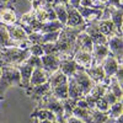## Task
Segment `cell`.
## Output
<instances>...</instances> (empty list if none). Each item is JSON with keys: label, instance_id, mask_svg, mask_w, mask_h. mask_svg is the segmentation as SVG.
Returning <instances> with one entry per match:
<instances>
[{"label": "cell", "instance_id": "obj_1", "mask_svg": "<svg viewBox=\"0 0 123 123\" xmlns=\"http://www.w3.org/2000/svg\"><path fill=\"white\" fill-rule=\"evenodd\" d=\"M85 25L79 27H67L64 26L60 30V33L58 39L55 41V48H57V55L60 59H73L74 55V47H75V39L79 33L85 31Z\"/></svg>", "mask_w": 123, "mask_h": 123}, {"label": "cell", "instance_id": "obj_2", "mask_svg": "<svg viewBox=\"0 0 123 123\" xmlns=\"http://www.w3.org/2000/svg\"><path fill=\"white\" fill-rule=\"evenodd\" d=\"M31 55L30 49L21 47H4L0 48V62L3 65H17L21 64Z\"/></svg>", "mask_w": 123, "mask_h": 123}, {"label": "cell", "instance_id": "obj_3", "mask_svg": "<svg viewBox=\"0 0 123 123\" xmlns=\"http://www.w3.org/2000/svg\"><path fill=\"white\" fill-rule=\"evenodd\" d=\"M11 86L21 87L20 71L12 65H3L0 75V100H4L5 92Z\"/></svg>", "mask_w": 123, "mask_h": 123}, {"label": "cell", "instance_id": "obj_4", "mask_svg": "<svg viewBox=\"0 0 123 123\" xmlns=\"http://www.w3.org/2000/svg\"><path fill=\"white\" fill-rule=\"evenodd\" d=\"M36 108H46L52 111L55 115L57 122L58 123H65L64 121V108H63V104L62 101L58 100L57 97H54L52 94H47L46 96H43L38 101V106Z\"/></svg>", "mask_w": 123, "mask_h": 123}, {"label": "cell", "instance_id": "obj_5", "mask_svg": "<svg viewBox=\"0 0 123 123\" xmlns=\"http://www.w3.org/2000/svg\"><path fill=\"white\" fill-rule=\"evenodd\" d=\"M5 27H6L9 37L11 38L14 42L18 43V46L21 47V48H27V47L31 46V42H30L28 38H27V33L17 24L5 25Z\"/></svg>", "mask_w": 123, "mask_h": 123}, {"label": "cell", "instance_id": "obj_6", "mask_svg": "<svg viewBox=\"0 0 123 123\" xmlns=\"http://www.w3.org/2000/svg\"><path fill=\"white\" fill-rule=\"evenodd\" d=\"M107 47L110 49V53L113 55L118 64H123V41L122 37L113 35L107 37Z\"/></svg>", "mask_w": 123, "mask_h": 123}, {"label": "cell", "instance_id": "obj_7", "mask_svg": "<svg viewBox=\"0 0 123 123\" xmlns=\"http://www.w3.org/2000/svg\"><path fill=\"white\" fill-rule=\"evenodd\" d=\"M73 79L75 80L76 85L79 86V89L81 90V92L85 95H87L89 92L91 91V89L95 86V81H92L91 78L85 73V69L84 70H78L73 74Z\"/></svg>", "mask_w": 123, "mask_h": 123}, {"label": "cell", "instance_id": "obj_8", "mask_svg": "<svg viewBox=\"0 0 123 123\" xmlns=\"http://www.w3.org/2000/svg\"><path fill=\"white\" fill-rule=\"evenodd\" d=\"M41 62H42V69L47 73L48 76L59 70L60 58L57 54H43L41 57Z\"/></svg>", "mask_w": 123, "mask_h": 123}, {"label": "cell", "instance_id": "obj_9", "mask_svg": "<svg viewBox=\"0 0 123 123\" xmlns=\"http://www.w3.org/2000/svg\"><path fill=\"white\" fill-rule=\"evenodd\" d=\"M25 91H26V95L32 101H39L43 96H46L47 94L50 92V84L48 81H46V83L36 85V86H30Z\"/></svg>", "mask_w": 123, "mask_h": 123}, {"label": "cell", "instance_id": "obj_10", "mask_svg": "<svg viewBox=\"0 0 123 123\" xmlns=\"http://www.w3.org/2000/svg\"><path fill=\"white\" fill-rule=\"evenodd\" d=\"M17 21V15L14 5H0V24L14 25Z\"/></svg>", "mask_w": 123, "mask_h": 123}, {"label": "cell", "instance_id": "obj_11", "mask_svg": "<svg viewBox=\"0 0 123 123\" xmlns=\"http://www.w3.org/2000/svg\"><path fill=\"white\" fill-rule=\"evenodd\" d=\"M85 32L89 35V37L91 38V41H92L94 44H107V38L100 32V30H98V27L96 25V21L86 24Z\"/></svg>", "mask_w": 123, "mask_h": 123}, {"label": "cell", "instance_id": "obj_12", "mask_svg": "<svg viewBox=\"0 0 123 123\" xmlns=\"http://www.w3.org/2000/svg\"><path fill=\"white\" fill-rule=\"evenodd\" d=\"M92 43L91 38L89 37V35L85 32H81L78 35L76 39H75V47H74V54L78 52V50H85V52H89L91 53L92 52Z\"/></svg>", "mask_w": 123, "mask_h": 123}, {"label": "cell", "instance_id": "obj_13", "mask_svg": "<svg viewBox=\"0 0 123 123\" xmlns=\"http://www.w3.org/2000/svg\"><path fill=\"white\" fill-rule=\"evenodd\" d=\"M81 65H79L74 59H60V64H59V70L63 73L67 78L73 76V74L78 70H84Z\"/></svg>", "mask_w": 123, "mask_h": 123}, {"label": "cell", "instance_id": "obj_14", "mask_svg": "<svg viewBox=\"0 0 123 123\" xmlns=\"http://www.w3.org/2000/svg\"><path fill=\"white\" fill-rule=\"evenodd\" d=\"M76 10L79 11V14L81 15V17L84 18L85 24H90V22L98 21L100 17H101V15H102V10H98V9L79 6Z\"/></svg>", "mask_w": 123, "mask_h": 123}, {"label": "cell", "instance_id": "obj_15", "mask_svg": "<svg viewBox=\"0 0 123 123\" xmlns=\"http://www.w3.org/2000/svg\"><path fill=\"white\" fill-rule=\"evenodd\" d=\"M110 54V49L107 47V44H94L92 46V64L91 65H95V64H101L104 59Z\"/></svg>", "mask_w": 123, "mask_h": 123}, {"label": "cell", "instance_id": "obj_16", "mask_svg": "<svg viewBox=\"0 0 123 123\" xmlns=\"http://www.w3.org/2000/svg\"><path fill=\"white\" fill-rule=\"evenodd\" d=\"M15 68L20 71V76H21V87L25 89V90L28 89L30 87V79H31V75H32L33 68L30 64H27L26 62L15 65Z\"/></svg>", "mask_w": 123, "mask_h": 123}, {"label": "cell", "instance_id": "obj_17", "mask_svg": "<svg viewBox=\"0 0 123 123\" xmlns=\"http://www.w3.org/2000/svg\"><path fill=\"white\" fill-rule=\"evenodd\" d=\"M67 10H68V18H67V27H79L85 25L84 18L81 17V15L79 14V11L76 9L71 7L69 4H67Z\"/></svg>", "mask_w": 123, "mask_h": 123}, {"label": "cell", "instance_id": "obj_18", "mask_svg": "<svg viewBox=\"0 0 123 123\" xmlns=\"http://www.w3.org/2000/svg\"><path fill=\"white\" fill-rule=\"evenodd\" d=\"M101 65H102V69H104V71H105V76H106L105 79H110L111 76L115 75V73L117 71L119 64L117 63L116 58L110 53V54L104 59V62L101 63Z\"/></svg>", "mask_w": 123, "mask_h": 123}, {"label": "cell", "instance_id": "obj_19", "mask_svg": "<svg viewBox=\"0 0 123 123\" xmlns=\"http://www.w3.org/2000/svg\"><path fill=\"white\" fill-rule=\"evenodd\" d=\"M85 73L91 78L92 81H95V84L104 83V80L106 78L105 76V71H104V69H102L101 64H95V65H91L90 68H86Z\"/></svg>", "mask_w": 123, "mask_h": 123}, {"label": "cell", "instance_id": "obj_20", "mask_svg": "<svg viewBox=\"0 0 123 123\" xmlns=\"http://www.w3.org/2000/svg\"><path fill=\"white\" fill-rule=\"evenodd\" d=\"M110 10V20L117 28V36L122 37V20H123V11L122 9H116V7H111L107 6Z\"/></svg>", "mask_w": 123, "mask_h": 123}, {"label": "cell", "instance_id": "obj_21", "mask_svg": "<svg viewBox=\"0 0 123 123\" xmlns=\"http://www.w3.org/2000/svg\"><path fill=\"white\" fill-rule=\"evenodd\" d=\"M96 25L100 30V32L106 38L113 35H117V28L111 20H98V21H96Z\"/></svg>", "mask_w": 123, "mask_h": 123}, {"label": "cell", "instance_id": "obj_22", "mask_svg": "<svg viewBox=\"0 0 123 123\" xmlns=\"http://www.w3.org/2000/svg\"><path fill=\"white\" fill-rule=\"evenodd\" d=\"M83 97H84V94L76 85L75 80L73 79V76H69L68 78V98L76 102L78 100L83 98Z\"/></svg>", "mask_w": 123, "mask_h": 123}, {"label": "cell", "instance_id": "obj_23", "mask_svg": "<svg viewBox=\"0 0 123 123\" xmlns=\"http://www.w3.org/2000/svg\"><path fill=\"white\" fill-rule=\"evenodd\" d=\"M48 75L42 68H33L32 75L30 79V86H36L39 84H43L46 81H48Z\"/></svg>", "mask_w": 123, "mask_h": 123}, {"label": "cell", "instance_id": "obj_24", "mask_svg": "<svg viewBox=\"0 0 123 123\" xmlns=\"http://www.w3.org/2000/svg\"><path fill=\"white\" fill-rule=\"evenodd\" d=\"M73 59L79 65H81L83 68H90L92 64V55L89 52L85 50H78V52L73 55Z\"/></svg>", "mask_w": 123, "mask_h": 123}, {"label": "cell", "instance_id": "obj_25", "mask_svg": "<svg viewBox=\"0 0 123 123\" xmlns=\"http://www.w3.org/2000/svg\"><path fill=\"white\" fill-rule=\"evenodd\" d=\"M31 118H37L39 121H57L55 115L46 108H35V111L31 113Z\"/></svg>", "mask_w": 123, "mask_h": 123}, {"label": "cell", "instance_id": "obj_26", "mask_svg": "<svg viewBox=\"0 0 123 123\" xmlns=\"http://www.w3.org/2000/svg\"><path fill=\"white\" fill-rule=\"evenodd\" d=\"M4 47H20V46H18V43L14 42L9 37L5 25L0 24V48H4Z\"/></svg>", "mask_w": 123, "mask_h": 123}, {"label": "cell", "instance_id": "obj_27", "mask_svg": "<svg viewBox=\"0 0 123 123\" xmlns=\"http://www.w3.org/2000/svg\"><path fill=\"white\" fill-rule=\"evenodd\" d=\"M107 90L111 91L113 94L118 101H122V96H123V92H122V85L117 81V79L115 76H111L110 78V81L107 84Z\"/></svg>", "mask_w": 123, "mask_h": 123}, {"label": "cell", "instance_id": "obj_28", "mask_svg": "<svg viewBox=\"0 0 123 123\" xmlns=\"http://www.w3.org/2000/svg\"><path fill=\"white\" fill-rule=\"evenodd\" d=\"M48 83L50 84V89L52 87H55L58 85H63V84H67L68 83V78L62 73L60 70H57L55 73H53L48 78Z\"/></svg>", "mask_w": 123, "mask_h": 123}, {"label": "cell", "instance_id": "obj_29", "mask_svg": "<svg viewBox=\"0 0 123 123\" xmlns=\"http://www.w3.org/2000/svg\"><path fill=\"white\" fill-rule=\"evenodd\" d=\"M64 27L58 20H53V21H47L42 24V27L39 30V33H48V32H55V31H60Z\"/></svg>", "mask_w": 123, "mask_h": 123}, {"label": "cell", "instance_id": "obj_30", "mask_svg": "<svg viewBox=\"0 0 123 123\" xmlns=\"http://www.w3.org/2000/svg\"><path fill=\"white\" fill-rule=\"evenodd\" d=\"M73 116L79 118V119H81L85 123H94L92 117H91V113H90V110H84V108L74 106L73 107Z\"/></svg>", "mask_w": 123, "mask_h": 123}, {"label": "cell", "instance_id": "obj_31", "mask_svg": "<svg viewBox=\"0 0 123 123\" xmlns=\"http://www.w3.org/2000/svg\"><path fill=\"white\" fill-rule=\"evenodd\" d=\"M53 10L55 12V17L57 20L62 24L64 25L67 24V18H68V10H67V5H63V4H59V5H54L53 6Z\"/></svg>", "mask_w": 123, "mask_h": 123}, {"label": "cell", "instance_id": "obj_32", "mask_svg": "<svg viewBox=\"0 0 123 123\" xmlns=\"http://www.w3.org/2000/svg\"><path fill=\"white\" fill-rule=\"evenodd\" d=\"M50 94L60 101L67 100L68 98V83L63 84V85H58L55 87H52L50 89Z\"/></svg>", "mask_w": 123, "mask_h": 123}, {"label": "cell", "instance_id": "obj_33", "mask_svg": "<svg viewBox=\"0 0 123 123\" xmlns=\"http://www.w3.org/2000/svg\"><path fill=\"white\" fill-rule=\"evenodd\" d=\"M122 110H123V104L122 101H117L116 104L111 105L110 108L106 111V115L110 117V118H117L122 115Z\"/></svg>", "mask_w": 123, "mask_h": 123}, {"label": "cell", "instance_id": "obj_34", "mask_svg": "<svg viewBox=\"0 0 123 123\" xmlns=\"http://www.w3.org/2000/svg\"><path fill=\"white\" fill-rule=\"evenodd\" d=\"M90 113H91V117H92L94 123H104L108 118V116L106 115V112L98 111L97 108H91L90 110Z\"/></svg>", "mask_w": 123, "mask_h": 123}, {"label": "cell", "instance_id": "obj_35", "mask_svg": "<svg viewBox=\"0 0 123 123\" xmlns=\"http://www.w3.org/2000/svg\"><path fill=\"white\" fill-rule=\"evenodd\" d=\"M28 49H30L31 55H36V57H39L41 58V57L44 54L42 47H41V44H38V43H31V46L28 47Z\"/></svg>", "mask_w": 123, "mask_h": 123}, {"label": "cell", "instance_id": "obj_36", "mask_svg": "<svg viewBox=\"0 0 123 123\" xmlns=\"http://www.w3.org/2000/svg\"><path fill=\"white\" fill-rule=\"evenodd\" d=\"M95 108H97L98 111H102V112H106V111L110 108V104L105 100V97L102 96V97H100V98L96 101V104H95Z\"/></svg>", "mask_w": 123, "mask_h": 123}, {"label": "cell", "instance_id": "obj_37", "mask_svg": "<svg viewBox=\"0 0 123 123\" xmlns=\"http://www.w3.org/2000/svg\"><path fill=\"white\" fill-rule=\"evenodd\" d=\"M25 62H26L27 64H30L32 68H42V62H41V58H39V57L30 55Z\"/></svg>", "mask_w": 123, "mask_h": 123}, {"label": "cell", "instance_id": "obj_38", "mask_svg": "<svg viewBox=\"0 0 123 123\" xmlns=\"http://www.w3.org/2000/svg\"><path fill=\"white\" fill-rule=\"evenodd\" d=\"M41 47H42L44 54H57L55 43H44V44H41Z\"/></svg>", "mask_w": 123, "mask_h": 123}, {"label": "cell", "instance_id": "obj_39", "mask_svg": "<svg viewBox=\"0 0 123 123\" xmlns=\"http://www.w3.org/2000/svg\"><path fill=\"white\" fill-rule=\"evenodd\" d=\"M104 97H105V100H106V101L108 102V104H110V106H111V105H113V104H116V102L118 101V100H117V97H116L113 94H112L111 91H108V90H106V92H105Z\"/></svg>", "mask_w": 123, "mask_h": 123}, {"label": "cell", "instance_id": "obj_40", "mask_svg": "<svg viewBox=\"0 0 123 123\" xmlns=\"http://www.w3.org/2000/svg\"><path fill=\"white\" fill-rule=\"evenodd\" d=\"M113 76L117 79V81L122 85V83H123V64H119L118 65V69H117V71L115 73Z\"/></svg>", "mask_w": 123, "mask_h": 123}, {"label": "cell", "instance_id": "obj_41", "mask_svg": "<svg viewBox=\"0 0 123 123\" xmlns=\"http://www.w3.org/2000/svg\"><path fill=\"white\" fill-rule=\"evenodd\" d=\"M106 6L116 7V9H122V0H107Z\"/></svg>", "mask_w": 123, "mask_h": 123}, {"label": "cell", "instance_id": "obj_42", "mask_svg": "<svg viewBox=\"0 0 123 123\" xmlns=\"http://www.w3.org/2000/svg\"><path fill=\"white\" fill-rule=\"evenodd\" d=\"M80 6L95 9V5H94V1H92V0H81V1H80Z\"/></svg>", "mask_w": 123, "mask_h": 123}, {"label": "cell", "instance_id": "obj_43", "mask_svg": "<svg viewBox=\"0 0 123 123\" xmlns=\"http://www.w3.org/2000/svg\"><path fill=\"white\" fill-rule=\"evenodd\" d=\"M48 3L54 6V5H59V4H63V5H67L69 4V0H48Z\"/></svg>", "mask_w": 123, "mask_h": 123}, {"label": "cell", "instance_id": "obj_44", "mask_svg": "<svg viewBox=\"0 0 123 123\" xmlns=\"http://www.w3.org/2000/svg\"><path fill=\"white\" fill-rule=\"evenodd\" d=\"M65 123H85V122H83L81 119H79V118H76L74 116H71V117L65 119Z\"/></svg>", "mask_w": 123, "mask_h": 123}, {"label": "cell", "instance_id": "obj_45", "mask_svg": "<svg viewBox=\"0 0 123 123\" xmlns=\"http://www.w3.org/2000/svg\"><path fill=\"white\" fill-rule=\"evenodd\" d=\"M80 1L81 0H69V5L74 9H78L80 6Z\"/></svg>", "mask_w": 123, "mask_h": 123}, {"label": "cell", "instance_id": "obj_46", "mask_svg": "<svg viewBox=\"0 0 123 123\" xmlns=\"http://www.w3.org/2000/svg\"><path fill=\"white\" fill-rule=\"evenodd\" d=\"M0 4L1 5H14L15 1L14 0H0Z\"/></svg>", "mask_w": 123, "mask_h": 123}, {"label": "cell", "instance_id": "obj_47", "mask_svg": "<svg viewBox=\"0 0 123 123\" xmlns=\"http://www.w3.org/2000/svg\"><path fill=\"white\" fill-rule=\"evenodd\" d=\"M115 123H123V117H122V115L116 118V122H115Z\"/></svg>", "mask_w": 123, "mask_h": 123}, {"label": "cell", "instance_id": "obj_48", "mask_svg": "<svg viewBox=\"0 0 123 123\" xmlns=\"http://www.w3.org/2000/svg\"><path fill=\"white\" fill-rule=\"evenodd\" d=\"M31 119H32V123H39V121L37 118H31Z\"/></svg>", "mask_w": 123, "mask_h": 123}, {"label": "cell", "instance_id": "obj_49", "mask_svg": "<svg viewBox=\"0 0 123 123\" xmlns=\"http://www.w3.org/2000/svg\"><path fill=\"white\" fill-rule=\"evenodd\" d=\"M1 68H3V63L0 62V75H1Z\"/></svg>", "mask_w": 123, "mask_h": 123}, {"label": "cell", "instance_id": "obj_50", "mask_svg": "<svg viewBox=\"0 0 123 123\" xmlns=\"http://www.w3.org/2000/svg\"><path fill=\"white\" fill-rule=\"evenodd\" d=\"M0 5H1V4H0Z\"/></svg>", "mask_w": 123, "mask_h": 123}]
</instances>
